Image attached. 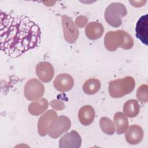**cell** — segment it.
Wrapping results in <instances>:
<instances>
[{"label": "cell", "mask_w": 148, "mask_h": 148, "mask_svg": "<svg viewBox=\"0 0 148 148\" xmlns=\"http://www.w3.org/2000/svg\"><path fill=\"white\" fill-rule=\"evenodd\" d=\"M101 88L100 81L95 78L87 80L83 85V91L87 95H93L97 93Z\"/></svg>", "instance_id": "cell-19"}, {"label": "cell", "mask_w": 148, "mask_h": 148, "mask_svg": "<svg viewBox=\"0 0 148 148\" xmlns=\"http://www.w3.org/2000/svg\"><path fill=\"white\" fill-rule=\"evenodd\" d=\"M113 121L117 134L120 135L126 132L128 128V120L124 113L119 112L115 113Z\"/></svg>", "instance_id": "cell-16"}, {"label": "cell", "mask_w": 148, "mask_h": 148, "mask_svg": "<svg viewBox=\"0 0 148 148\" xmlns=\"http://www.w3.org/2000/svg\"><path fill=\"white\" fill-rule=\"evenodd\" d=\"M136 98L142 103H147L148 101V86L147 84H142L136 91Z\"/></svg>", "instance_id": "cell-21"}, {"label": "cell", "mask_w": 148, "mask_h": 148, "mask_svg": "<svg viewBox=\"0 0 148 148\" xmlns=\"http://www.w3.org/2000/svg\"><path fill=\"white\" fill-rule=\"evenodd\" d=\"M104 32V28L102 24L96 21L88 23L85 28L86 36L90 40H96L100 38Z\"/></svg>", "instance_id": "cell-14"}, {"label": "cell", "mask_w": 148, "mask_h": 148, "mask_svg": "<svg viewBox=\"0 0 148 148\" xmlns=\"http://www.w3.org/2000/svg\"><path fill=\"white\" fill-rule=\"evenodd\" d=\"M73 85L74 80L73 77L67 73H61L57 75L53 82L54 88L60 92L69 91Z\"/></svg>", "instance_id": "cell-11"}, {"label": "cell", "mask_w": 148, "mask_h": 148, "mask_svg": "<svg viewBox=\"0 0 148 148\" xmlns=\"http://www.w3.org/2000/svg\"><path fill=\"white\" fill-rule=\"evenodd\" d=\"M81 144V136L75 130L66 133L59 140V147L60 148H79Z\"/></svg>", "instance_id": "cell-9"}, {"label": "cell", "mask_w": 148, "mask_h": 148, "mask_svg": "<svg viewBox=\"0 0 148 148\" xmlns=\"http://www.w3.org/2000/svg\"><path fill=\"white\" fill-rule=\"evenodd\" d=\"M87 18L86 17L82 16L77 17L75 21V23L76 25L80 28L84 27L87 23Z\"/></svg>", "instance_id": "cell-22"}, {"label": "cell", "mask_w": 148, "mask_h": 148, "mask_svg": "<svg viewBox=\"0 0 148 148\" xmlns=\"http://www.w3.org/2000/svg\"><path fill=\"white\" fill-rule=\"evenodd\" d=\"M0 26L1 50L11 58H17L40 44L39 27L25 15L1 10Z\"/></svg>", "instance_id": "cell-1"}, {"label": "cell", "mask_w": 148, "mask_h": 148, "mask_svg": "<svg viewBox=\"0 0 148 148\" xmlns=\"http://www.w3.org/2000/svg\"><path fill=\"white\" fill-rule=\"evenodd\" d=\"M49 103L46 99L41 98L31 102L28 106V112L33 116H38L48 108Z\"/></svg>", "instance_id": "cell-17"}, {"label": "cell", "mask_w": 148, "mask_h": 148, "mask_svg": "<svg viewBox=\"0 0 148 148\" xmlns=\"http://www.w3.org/2000/svg\"><path fill=\"white\" fill-rule=\"evenodd\" d=\"M62 26L65 40L69 43L75 42L79 37V32L72 19L66 15H63Z\"/></svg>", "instance_id": "cell-7"}, {"label": "cell", "mask_w": 148, "mask_h": 148, "mask_svg": "<svg viewBox=\"0 0 148 148\" xmlns=\"http://www.w3.org/2000/svg\"><path fill=\"white\" fill-rule=\"evenodd\" d=\"M127 14L124 5L120 2H113L105 10L104 16L106 23L113 27H119L122 24V19Z\"/></svg>", "instance_id": "cell-4"}, {"label": "cell", "mask_w": 148, "mask_h": 148, "mask_svg": "<svg viewBox=\"0 0 148 148\" xmlns=\"http://www.w3.org/2000/svg\"><path fill=\"white\" fill-rule=\"evenodd\" d=\"M71 127V122L68 117L63 115L57 116L53 121L47 135L53 138H57L68 131Z\"/></svg>", "instance_id": "cell-6"}, {"label": "cell", "mask_w": 148, "mask_h": 148, "mask_svg": "<svg viewBox=\"0 0 148 148\" xmlns=\"http://www.w3.org/2000/svg\"><path fill=\"white\" fill-rule=\"evenodd\" d=\"M140 107L138 102L135 99L128 100L124 104L123 112L125 115L130 118L136 117L139 113Z\"/></svg>", "instance_id": "cell-18"}, {"label": "cell", "mask_w": 148, "mask_h": 148, "mask_svg": "<svg viewBox=\"0 0 148 148\" xmlns=\"http://www.w3.org/2000/svg\"><path fill=\"white\" fill-rule=\"evenodd\" d=\"M136 36L143 44H148V16H141L138 20L135 27Z\"/></svg>", "instance_id": "cell-12"}, {"label": "cell", "mask_w": 148, "mask_h": 148, "mask_svg": "<svg viewBox=\"0 0 148 148\" xmlns=\"http://www.w3.org/2000/svg\"><path fill=\"white\" fill-rule=\"evenodd\" d=\"M95 118V110L90 105L82 106L78 112V119L80 123L84 125L91 124Z\"/></svg>", "instance_id": "cell-15"}, {"label": "cell", "mask_w": 148, "mask_h": 148, "mask_svg": "<svg viewBox=\"0 0 148 148\" xmlns=\"http://www.w3.org/2000/svg\"><path fill=\"white\" fill-rule=\"evenodd\" d=\"M57 117V113L53 110H47L40 117L38 122V131L39 135L44 136L48 134L49 130Z\"/></svg>", "instance_id": "cell-8"}, {"label": "cell", "mask_w": 148, "mask_h": 148, "mask_svg": "<svg viewBox=\"0 0 148 148\" xmlns=\"http://www.w3.org/2000/svg\"><path fill=\"white\" fill-rule=\"evenodd\" d=\"M99 126L101 130L107 135H113L115 132L114 124L108 117H103L100 119Z\"/></svg>", "instance_id": "cell-20"}, {"label": "cell", "mask_w": 148, "mask_h": 148, "mask_svg": "<svg viewBox=\"0 0 148 148\" xmlns=\"http://www.w3.org/2000/svg\"><path fill=\"white\" fill-rule=\"evenodd\" d=\"M45 87L37 79L32 78L28 80L24 88V94L29 101H36L43 95Z\"/></svg>", "instance_id": "cell-5"}, {"label": "cell", "mask_w": 148, "mask_h": 148, "mask_svg": "<svg viewBox=\"0 0 148 148\" xmlns=\"http://www.w3.org/2000/svg\"><path fill=\"white\" fill-rule=\"evenodd\" d=\"M126 132L125 138L126 141L130 145H137L140 143L143 138V130L142 128L138 125H131L127 129Z\"/></svg>", "instance_id": "cell-13"}, {"label": "cell", "mask_w": 148, "mask_h": 148, "mask_svg": "<svg viewBox=\"0 0 148 148\" xmlns=\"http://www.w3.org/2000/svg\"><path fill=\"white\" fill-rule=\"evenodd\" d=\"M35 71L38 78L45 83L50 82L54 75V70L53 65L46 61L39 62L36 66Z\"/></svg>", "instance_id": "cell-10"}, {"label": "cell", "mask_w": 148, "mask_h": 148, "mask_svg": "<svg viewBox=\"0 0 148 148\" xmlns=\"http://www.w3.org/2000/svg\"><path fill=\"white\" fill-rule=\"evenodd\" d=\"M104 45L105 48L110 51H114L119 47L128 50L133 47L134 40L125 31H110L105 35Z\"/></svg>", "instance_id": "cell-2"}, {"label": "cell", "mask_w": 148, "mask_h": 148, "mask_svg": "<svg viewBox=\"0 0 148 148\" xmlns=\"http://www.w3.org/2000/svg\"><path fill=\"white\" fill-rule=\"evenodd\" d=\"M135 87V81L131 76L112 80L109 83L108 91L112 98H119L131 93Z\"/></svg>", "instance_id": "cell-3"}, {"label": "cell", "mask_w": 148, "mask_h": 148, "mask_svg": "<svg viewBox=\"0 0 148 148\" xmlns=\"http://www.w3.org/2000/svg\"><path fill=\"white\" fill-rule=\"evenodd\" d=\"M50 105L54 109H58V110L62 109H63L64 108V103L62 102H61V101L60 102V101H55V100L52 101L50 102Z\"/></svg>", "instance_id": "cell-23"}]
</instances>
